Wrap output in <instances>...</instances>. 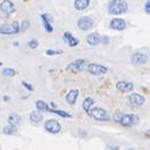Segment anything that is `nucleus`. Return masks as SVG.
Here are the masks:
<instances>
[{
  "label": "nucleus",
  "mask_w": 150,
  "mask_h": 150,
  "mask_svg": "<svg viewBox=\"0 0 150 150\" xmlns=\"http://www.w3.org/2000/svg\"><path fill=\"white\" fill-rule=\"evenodd\" d=\"M114 121L116 123L122 124L123 127H132L139 123L138 115L135 114H122V112H116L114 115Z\"/></svg>",
  "instance_id": "nucleus-1"
},
{
  "label": "nucleus",
  "mask_w": 150,
  "mask_h": 150,
  "mask_svg": "<svg viewBox=\"0 0 150 150\" xmlns=\"http://www.w3.org/2000/svg\"><path fill=\"white\" fill-rule=\"evenodd\" d=\"M129 10V4L125 0H110L108 4V12L112 16H121Z\"/></svg>",
  "instance_id": "nucleus-2"
},
{
  "label": "nucleus",
  "mask_w": 150,
  "mask_h": 150,
  "mask_svg": "<svg viewBox=\"0 0 150 150\" xmlns=\"http://www.w3.org/2000/svg\"><path fill=\"white\" fill-rule=\"evenodd\" d=\"M20 32V24L19 21H12L7 24L0 25V34L3 35H12Z\"/></svg>",
  "instance_id": "nucleus-3"
},
{
  "label": "nucleus",
  "mask_w": 150,
  "mask_h": 150,
  "mask_svg": "<svg viewBox=\"0 0 150 150\" xmlns=\"http://www.w3.org/2000/svg\"><path fill=\"white\" fill-rule=\"evenodd\" d=\"M89 115L95 118L96 121H100V122H108L110 121V115L106 110H104L103 108H91L89 111Z\"/></svg>",
  "instance_id": "nucleus-4"
},
{
  "label": "nucleus",
  "mask_w": 150,
  "mask_h": 150,
  "mask_svg": "<svg viewBox=\"0 0 150 150\" xmlns=\"http://www.w3.org/2000/svg\"><path fill=\"white\" fill-rule=\"evenodd\" d=\"M86 71L91 74H95V76H100V74H105L108 72V67L102 65V64L90 63L86 66Z\"/></svg>",
  "instance_id": "nucleus-5"
},
{
  "label": "nucleus",
  "mask_w": 150,
  "mask_h": 150,
  "mask_svg": "<svg viewBox=\"0 0 150 150\" xmlns=\"http://www.w3.org/2000/svg\"><path fill=\"white\" fill-rule=\"evenodd\" d=\"M44 129L50 132V134H59L60 130H62V125L60 123L57 121V120H47L45 123H44Z\"/></svg>",
  "instance_id": "nucleus-6"
},
{
  "label": "nucleus",
  "mask_w": 150,
  "mask_h": 150,
  "mask_svg": "<svg viewBox=\"0 0 150 150\" xmlns=\"http://www.w3.org/2000/svg\"><path fill=\"white\" fill-rule=\"evenodd\" d=\"M77 26L82 31H88L93 26V20L88 16H83L77 20Z\"/></svg>",
  "instance_id": "nucleus-7"
},
{
  "label": "nucleus",
  "mask_w": 150,
  "mask_h": 150,
  "mask_svg": "<svg viewBox=\"0 0 150 150\" xmlns=\"http://www.w3.org/2000/svg\"><path fill=\"white\" fill-rule=\"evenodd\" d=\"M130 62L132 65H144L148 62V56L143 52H135L131 54Z\"/></svg>",
  "instance_id": "nucleus-8"
},
{
  "label": "nucleus",
  "mask_w": 150,
  "mask_h": 150,
  "mask_svg": "<svg viewBox=\"0 0 150 150\" xmlns=\"http://www.w3.org/2000/svg\"><path fill=\"white\" fill-rule=\"evenodd\" d=\"M0 12H3L4 14H12L16 12V6L13 4L12 0H3L0 4Z\"/></svg>",
  "instance_id": "nucleus-9"
},
{
  "label": "nucleus",
  "mask_w": 150,
  "mask_h": 150,
  "mask_svg": "<svg viewBox=\"0 0 150 150\" xmlns=\"http://www.w3.org/2000/svg\"><path fill=\"white\" fill-rule=\"evenodd\" d=\"M144 102H145V98L142 96V95H139V93H131L130 96H129V103H130V105L131 106H134V108H139V106H142L143 104H144Z\"/></svg>",
  "instance_id": "nucleus-10"
},
{
  "label": "nucleus",
  "mask_w": 150,
  "mask_h": 150,
  "mask_svg": "<svg viewBox=\"0 0 150 150\" xmlns=\"http://www.w3.org/2000/svg\"><path fill=\"white\" fill-rule=\"evenodd\" d=\"M127 27V21L122 18H114L110 21V28L116 31H123Z\"/></svg>",
  "instance_id": "nucleus-11"
},
{
  "label": "nucleus",
  "mask_w": 150,
  "mask_h": 150,
  "mask_svg": "<svg viewBox=\"0 0 150 150\" xmlns=\"http://www.w3.org/2000/svg\"><path fill=\"white\" fill-rule=\"evenodd\" d=\"M134 84L131 82H125V81H120L117 82L116 84V89L120 91V92H123V93H127V92H131L134 90Z\"/></svg>",
  "instance_id": "nucleus-12"
},
{
  "label": "nucleus",
  "mask_w": 150,
  "mask_h": 150,
  "mask_svg": "<svg viewBox=\"0 0 150 150\" xmlns=\"http://www.w3.org/2000/svg\"><path fill=\"white\" fill-rule=\"evenodd\" d=\"M63 39L65 40V43H66L70 47H76V46L79 44V39L76 38V37H73L72 33H70V32H64Z\"/></svg>",
  "instance_id": "nucleus-13"
},
{
  "label": "nucleus",
  "mask_w": 150,
  "mask_h": 150,
  "mask_svg": "<svg viewBox=\"0 0 150 150\" xmlns=\"http://www.w3.org/2000/svg\"><path fill=\"white\" fill-rule=\"evenodd\" d=\"M86 65V60L85 59H77V60H74L72 63H70L66 69L67 70H73V71H82Z\"/></svg>",
  "instance_id": "nucleus-14"
},
{
  "label": "nucleus",
  "mask_w": 150,
  "mask_h": 150,
  "mask_svg": "<svg viewBox=\"0 0 150 150\" xmlns=\"http://www.w3.org/2000/svg\"><path fill=\"white\" fill-rule=\"evenodd\" d=\"M78 96H79V90H78V89H72V90H70V91L66 93L65 100H66L70 105H74V104H76V102H77Z\"/></svg>",
  "instance_id": "nucleus-15"
},
{
  "label": "nucleus",
  "mask_w": 150,
  "mask_h": 150,
  "mask_svg": "<svg viewBox=\"0 0 150 150\" xmlns=\"http://www.w3.org/2000/svg\"><path fill=\"white\" fill-rule=\"evenodd\" d=\"M86 43L91 46H96L98 44H100V34L97 33V32H92V33H89L86 35Z\"/></svg>",
  "instance_id": "nucleus-16"
},
{
  "label": "nucleus",
  "mask_w": 150,
  "mask_h": 150,
  "mask_svg": "<svg viewBox=\"0 0 150 150\" xmlns=\"http://www.w3.org/2000/svg\"><path fill=\"white\" fill-rule=\"evenodd\" d=\"M7 123H8V125H11V127H17V128H18V125L21 123V117H20V115H19V114H16V112L11 114V115L8 116V118H7Z\"/></svg>",
  "instance_id": "nucleus-17"
},
{
  "label": "nucleus",
  "mask_w": 150,
  "mask_h": 150,
  "mask_svg": "<svg viewBox=\"0 0 150 150\" xmlns=\"http://www.w3.org/2000/svg\"><path fill=\"white\" fill-rule=\"evenodd\" d=\"M73 6L77 11H84L90 6V0H74Z\"/></svg>",
  "instance_id": "nucleus-18"
},
{
  "label": "nucleus",
  "mask_w": 150,
  "mask_h": 150,
  "mask_svg": "<svg viewBox=\"0 0 150 150\" xmlns=\"http://www.w3.org/2000/svg\"><path fill=\"white\" fill-rule=\"evenodd\" d=\"M30 121L33 123V124H38L43 121V115L42 112L39 111H32L30 114Z\"/></svg>",
  "instance_id": "nucleus-19"
},
{
  "label": "nucleus",
  "mask_w": 150,
  "mask_h": 150,
  "mask_svg": "<svg viewBox=\"0 0 150 150\" xmlns=\"http://www.w3.org/2000/svg\"><path fill=\"white\" fill-rule=\"evenodd\" d=\"M35 108H37V110H38V111H50V109H51L49 106V104L46 102L42 100V99L35 102Z\"/></svg>",
  "instance_id": "nucleus-20"
},
{
  "label": "nucleus",
  "mask_w": 150,
  "mask_h": 150,
  "mask_svg": "<svg viewBox=\"0 0 150 150\" xmlns=\"http://www.w3.org/2000/svg\"><path fill=\"white\" fill-rule=\"evenodd\" d=\"M93 104H95V99L91 98V97H86L84 99V102H83V109H84V111H86L88 114H89V111H90V109L92 108Z\"/></svg>",
  "instance_id": "nucleus-21"
},
{
  "label": "nucleus",
  "mask_w": 150,
  "mask_h": 150,
  "mask_svg": "<svg viewBox=\"0 0 150 150\" xmlns=\"http://www.w3.org/2000/svg\"><path fill=\"white\" fill-rule=\"evenodd\" d=\"M49 112H52V114H56V115H58V116H60V117H64V118H71L72 116L69 114V112H66V111H64V110H56V109H50V111Z\"/></svg>",
  "instance_id": "nucleus-22"
},
{
  "label": "nucleus",
  "mask_w": 150,
  "mask_h": 150,
  "mask_svg": "<svg viewBox=\"0 0 150 150\" xmlns=\"http://www.w3.org/2000/svg\"><path fill=\"white\" fill-rule=\"evenodd\" d=\"M3 132L5 135H16L18 132V128L17 127H11V125H6L3 129Z\"/></svg>",
  "instance_id": "nucleus-23"
},
{
  "label": "nucleus",
  "mask_w": 150,
  "mask_h": 150,
  "mask_svg": "<svg viewBox=\"0 0 150 150\" xmlns=\"http://www.w3.org/2000/svg\"><path fill=\"white\" fill-rule=\"evenodd\" d=\"M1 73H3V76H5V77H14L17 74V71L13 67H6V69L3 70Z\"/></svg>",
  "instance_id": "nucleus-24"
},
{
  "label": "nucleus",
  "mask_w": 150,
  "mask_h": 150,
  "mask_svg": "<svg viewBox=\"0 0 150 150\" xmlns=\"http://www.w3.org/2000/svg\"><path fill=\"white\" fill-rule=\"evenodd\" d=\"M40 18L44 23H49V24H52L53 23V17L50 14V13H42L40 14Z\"/></svg>",
  "instance_id": "nucleus-25"
},
{
  "label": "nucleus",
  "mask_w": 150,
  "mask_h": 150,
  "mask_svg": "<svg viewBox=\"0 0 150 150\" xmlns=\"http://www.w3.org/2000/svg\"><path fill=\"white\" fill-rule=\"evenodd\" d=\"M27 46H28L30 49H32V50H35L37 47L39 46V42L37 40V39H31V40L27 43Z\"/></svg>",
  "instance_id": "nucleus-26"
},
{
  "label": "nucleus",
  "mask_w": 150,
  "mask_h": 150,
  "mask_svg": "<svg viewBox=\"0 0 150 150\" xmlns=\"http://www.w3.org/2000/svg\"><path fill=\"white\" fill-rule=\"evenodd\" d=\"M45 53L47 56H57V54H63V51L62 50H51V49H49V50L45 51Z\"/></svg>",
  "instance_id": "nucleus-27"
},
{
  "label": "nucleus",
  "mask_w": 150,
  "mask_h": 150,
  "mask_svg": "<svg viewBox=\"0 0 150 150\" xmlns=\"http://www.w3.org/2000/svg\"><path fill=\"white\" fill-rule=\"evenodd\" d=\"M30 26H31V23L28 20H23L21 21V25H20V31H26Z\"/></svg>",
  "instance_id": "nucleus-28"
},
{
  "label": "nucleus",
  "mask_w": 150,
  "mask_h": 150,
  "mask_svg": "<svg viewBox=\"0 0 150 150\" xmlns=\"http://www.w3.org/2000/svg\"><path fill=\"white\" fill-rule=\"evenodd\" d=\"M43 26H44V28H45L46 32H49V33H52V32H53V26H52V24H49V23H44V21H43Z\"/></svg>",
  "instance_id": "nucleus-29"
},
{
  "label": "nucleus",
  "mask_w": 150,
  "mask_h": 150,
  "mask_svg": "<svg viewBox=\"0 0 150 150\" xmlns=\"http://www.w3.org/2000/svg\"><path fill=\"white\" fill-rule=\"evenodd\" d=\"M21 85H23L24 88H26V89H27L28 91H31V92L34 90L33 85H32V84H30V83H27V82H25V81H23V82H21Z\"/></svg>",
  "instance_id": "nucleus-30"
},
{
  "label": "nucleus",
  "mask_w": 150,
  "mask_h": 150,
  "mask_svg": "<svg viewBox=\"0 0 150 150\" xmlns=\"http://www.w3.org/2000/svg\"><path fill=\"white\" fill-rule=\"evenodd\" d=\"M100 43H103V44H109L110 42H109V37H106V35H100Z\"/></svg>",
  "instance_id": "nucleus-31"
},
{
  "label": "nucleus",
  "mask_w": 150,
  "mask_h": 150,
  "mask_svg": "<svg viewBox=\"0 0 150 150\" xmlns=\"http://www.w3.org/2000/svg\"><path fill=\"white\" fill-rule=\"evenodd\" d=\"M144 11H145L148 14H150V0H148V1L145 3V5H144Z\"/></svg>",
  "instance_id": "nucleus-32"
},
{
  "label": "nucleus",
  "mask_w": 150,
  "mask_h": 150,
  "mask_svg": "<svg viewBox=\"0 0 150 150\" xmlns=\"http://www.w3.org/2000/svg\"><path fill=\"white\" fill-rule=\"evenodd\" d=\"M13 45H14V46H19V43H18V42H14Z\"/></svg>",
  "instance_id": "nucleus-33"
},
{
  "label": "nucleus",
  "mask_w": 150,
  "mask_h": 150,
  "mask_svg": "<svg viewBox=\"0 0 150 150\" xmlns=\"http://www.w3.org/2000/svg\"><path fill=\"white\" fill-rule=\"evenodd\" d=\"M8 99H10V98H8L7 96H4V100H8Z\"/></svg>",
  "instance_id": "nucleus-34"
},
{
  "label": "nucleus",
  "mask_w": 150,
  "mask_h": 150,
  "mask_svg": "<svg viewBox=\"0 0 150 150\" xmlns=\"http://www.w3.org/2000/svg\"><path fill=\"white\" fill-rule=\"evenodd\" d=\"M146 135H148V136H150V131H148V132H146Z\"/></svg>",
  "instance_id": "nucleus-35"
},
{
  "label": "nucleus",
  "mask_w": 150,
  "mask_h": 150,
  "mask_svg": "<svg viewBox=\"0 0 150 150\" xmlns=\"http://www.w3.org/2000/svg\"><path fill=\"white\" fill-rule=\"evenodd\" d=\"M127 150H135V149H132V148H130V149H127Z\"/></svg>",
  "instance_id": "nucleus-36"
},
{
  "label": "nucleus",
  "mask_w": 150,
  "mask_h": 150,
  "mask_svg": "<svg viewBox=\"0 0 150 150\" xmlns=\"http://www.w3.org/2000/svg\"><path fill=\"white\" fill-rule=\"evenodd\" d=\"M1 65H3V63H1V62H0V66H1Z\"/></svg>",
  "instance_id": "nucleus-37"
}]
</instances>
